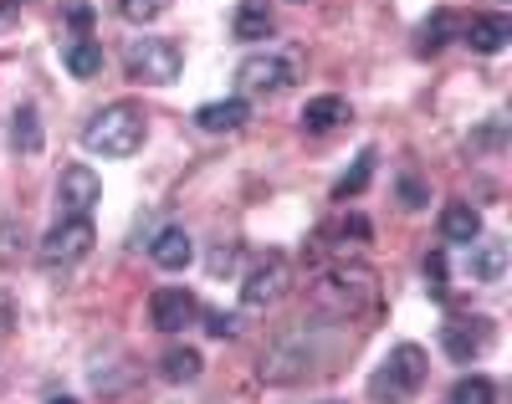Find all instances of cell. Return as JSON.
I'll return each mask as SVG.
<instances>
[{
	"label": "cell",
	"mask_w": 512,
	"mask_h": 404,
	"mask_svg": "<svg viewBox=\"0 0 512 404\" xmlns=\"http://www.w3.org/2000/svg\"><path fill=\"white\" fill-rule=\"evenodd\" d=\"M16 236H26L16 220H6V226H0V266H11L16 261Z\"/></svg>",
	"instance_id": "24"
},
{
	"label": "cell",
	"mask_w": 512,
	"mask_h": 404,
	"mask_svg": "<svg viewBox=\"0 0 512 404\" xmlns=\"http://www.w3.org/2000/svg\"><path fill=\"white\" fill-rule=\"evenodd\" d=\"M149 318H154L159 333H185V328L200 318V302H195L185 287H164V292H154V302H149Z\"/></svg>",
	"instance_id": "7"
},
{
	"label": "cell",
	"mask_w": 512,
	"mask_h": 404,
	"mask_svg": "<svg viewBox=\"0 0 512 404\" xmlns=\"http://www.w3.org/2000/svg\"><path fill=\"white\" fill-rule=\"evenodd\" d=\"M144 133H149V123L134 103H108L103 113L88 118L82 144H88L93 154H103V159H128V154L144 149Z\"/></svg>",
	"instance_id": "1"
},
{
	"label": "cell",
	"mask_w": 512,
	"mask_h": 404,
	"mask_svg": "<svg viewBox=\"0 0 512 404\" xmlns=\"http://www.w3.org/2000/svg\"><path fill=\"white\" fill-rule=\"evenodd\" d=\"M349 118V103L344 98H313L308 108H303V128L308 133H328V128H338Z\"/></svg>",
	"instance_id": "17"
},
{
	"label": "cell",
	"mask_w": 512,
	"mask_h": 404,
	"mask_svg": "<svg viewBox=\"0 0 512 404\" xmlns=\"http://www.w3.org/2000/svg\"><path fill=\"white\" fill-rule=\"evenodd\" d=\"M93 220L88 215H62L57 220V226L47 231V241H41V261H47V266H72V261H82V256H88L93 251Z\"/></svg>",
	"instance_id": "4"
},
{
	"label": "cell",
	"mask_w": 512,
	"mask_h": 404,
	"mask_svg": "<svg viewBox=\"0 0 512 404\" xmlns=\"http://www.w3.org/2000/svg\"><path fill=\"white\" fill-rule=\"evenodd\" d=\"M425 348L420 343H400L384 353V364L369 374V399L374 404H405L420 384H425Z\"/></svg>",
	"instance_id": "2"
},
{
	"label": "cell",
	"mask_w": 512,
	"mask_h": 404,
	"mask_svg": "<svg viewBox=\"0 0 512 404\" xmlns=\"http://www.w3.org/2000/svg\"><path fill=\"white\" fill-rule=\"evenodd\" d=\"M400 205L405 210H420L425 205V185H420V179H400Z\"/></svg>",
	"instance_id": "25"
},
{
	"label": "cell",
	"mask_w": 512,
	"mask_h": 404,
	"mask_svg": "<svg viewBox=\"0 0 512 404\" xmlns=\"http://www.w3.org/2000/svg\"><path fill=\"white\" fill-rule=\"evenodd\" d=\"M98 200H103L98 174H93L88 164H67L62 179H57V205H62V215H88Z\"/></svg>",
	"instance_id": "5"
},
{
	"label": "cell",
	"mask_w": 512,
	"mask_h": 404,
	"mask_svg": "<svg viewBox=\"0 0 512 404\" xmlns=\"http://www.w3.org/2000/svg\"><path fill=\"white\" fill-rule=\"evenodd\" d=\"M451 31H456V16H451V11H436L431 21L420 26V52H425V57H431V52H441L446 41H451Z\"/></svg>",
	"instance_id": "20"
},
{
	"label": "cell",
	"mask_w": 512,
	"mask_h": 404,
	"mask_svg": "<svg viewBox=\"0 0 512 404\" xmlns=\"http://www.w3.org/2000/svg\"><path fill=\"white\" fill-rule=\"evenodd\" d=\"M62 62H67V72H72V77L88 82V77H98V72H103V47H98L93 36H72L67 47H62Z\"/></svg>",
	"instance_id": "15"
},
{
	"label": "cell",
	"mask_w": 512,
	"mask_h": 404,
	"mask_svg": "<svg viewBox=\"0 0 512 404\" xmlns=\"http://www.w3.org/2000/svg\"><path fill=\"white\" fill-rule=\"evenodd\" d=\"M159 374H164L169 384H190V379H200V353H195V348H169V353L159 358Z\"/></svg>",
	"instance_id": "18"
},
{
	"label": "cell",
	"mask_w": 512,
	"mask_h": 404,
	"mask_svg": "<svg viewBox=\"0 0 512 404\" xmlns=\"http://www.w3.org/2000/svg\"><path fill=\"white\" fill-rule=\"evenodd\" d=\"M11 144H16L21 154H36V149H41V123H36V108H21V113H16V123H11Z\"/></svg>",
	"instance_id": "21"
},
{
	"label": "cell",
	"mask_w": 512,
	"mask_h": 404,
	"mask_svg": "<svg viewBox=\"0 0 512 404\" xmlns=\"http://www.w3.org/2000/svg\"><path fill=\"white\" fill-rule=\"evenodd\" d=\"M246 118H251L246 98H221V103H200V108H195V123H200L205 133H236Z\"/></svg>",
	"instance_id": "10"
},
{
	"label": "cell",
	"mask_w": 512,
	"mask_h": 404,
	"mask_svg": "<svg viewBox=\"0 0 512 404\" xmlns=\"http://www.w3.org/2000/svg\"><path fill=\"white\" fill-rule=\"evenodd\" d=\"M241 87H251V93H277V87L292 82V67L282 57H246L241 72H236Z\"/></svg>",
	"instance_id": "9"
},
{
	"label": "cell",
	"mask_w": 512,
	"mask_h": 404,
	"mask_svg": "<svg viewBox=\"0 0 512 404\" xmlns=\"http://www.w3.org/2000/svg\"><path fill=\"white\" fill-rule=\"evenodd\" d=\"M425 287H431V297L446 302V251H431V256H425Z\"/></svg>",
	"instance_id": "23"
},
{
	"label": "cell",
	"mask_w": 512,
	"mask_h": 404,
	"mask_svg": "<svg viewBox=\"0 0 512 404\" xmlns=\"http://www.w3.org/2000/svg\"><path fill=\"white\" fill-rule=\"evenodd\" d=\"M451 404H497V389H492V379L472 374V379H461L451 389Z\"/></svg>",
	"instance_id": "22"
},
{
	"label": "cell",
	"mask_w": 512,
	"mask_h": 404,
	"mask_svg": "<svg viewBox=\"0 0 512 404\" xmlns=\"http://www.w3.org/2000/svg\"><path fill=\"white\" fill-rule=\"evenodd\" d=\"M231 31H236V41L272 36V6H267V0H241L236 16H231Z\"/></svg>",
	"instance_id": "14"
},
{
	"label": "cell",
	"mask_w": 512,
	"mask_h": 404,
	"mask_svg": "<svg viewBox=\"0 0 512 404\" xmlns=\"http://www.w3.org/2000/svg\"><path fill=\"white\" fill-rule=\"evenodd\" d=\"M487 343H492V323L487 318H451V323H441V348L456 358V364H472Z\"/></svg>",
	"instance_id": "6"
},
{
	"label": "cell",
	"mask_w": 512,
	"mask_h": 404,
	"mask_svg": "<svg viewBox=\"0 0 512 404\" xmlns=\"http://www.w3.org/2000/svg\"><path fill=\"white\" fill-rule=\"evenodd\" d=\"M369 174H374V149H364L359 159H354V169L333 185V200H354V195H364V185H369Z\"/></svg>",
	"instance_id": "19"
},
{
	"label": "cell",
	"mask_w": 512,
	"mask_h": 404,
	"mask_svg": "<svg viewBox=\"0 0 512 404\" xmlns=\"http://www.w3.org/2000/svg\"><path fill=\"white\" fill-rule=\"evenodd\" d=\"M149 251H154V261L164 266V272H185V266H190V256H195V246H190V236H185L180 226L159 231V236L149 241Z\"/></svg>",
	"instance_id": "13"
},
{
	"label": "cell",
	"mask_w": 512,
	"mask_h": 404,
	"mask_svg": "<svg viewBox=\"0 0 512 404\" xmlns=\"http://www.w3.org/2000/svg\"><path fill=\"white\" fill-rule=\"evenodd\" d=\"M159 6H164V0H123V16L128 21H149Z\"/></svg>",
	"instance_id": "26"
},
{
	"label": "cell",
	"mask_w": 512,
	"mask_h": 404,
	"mask_svg": "<svg viewBox=\"0 0 512 404\" xmlns=\"http://www.w3.org/2000/svg\"><path fill=\"white\" fill-rule=\"evenodd\" d=\"M472 277L477 282H502V272H507V246L502 241H472Z\"/></svg>",
	"instance_id": "16"
},
{
	"label": "cell",
	"mask_w": 512,
	"mask_h": 404,
	"mask_svg": "<svg viewBox=\"0 0 512 404\" xmlns=\"http://www.w3.org/2000/svg\"><path fill=\"white\" fill-rule=\"evenodd\" d=\"M441 236H446L451 246H472V241H482V215L466 205V200L446 205V210H441Z\"/></svg>",
	"instance_id": "12"
},
{
	"label": "cell",
	"mask_w": 512,
	"mask_h": 404,
	"mask_svg": "<svg viewBox=\"0 0 512 404\" xmlns=\"http://www.w3.org/2000/svg\"><path fill=\"white\" fill-rule=\"evenodd\" d=\"M47 404H77V399H67V394H57V399H47Z\"/></svg>",
	"instance_id": "28"
},
{
	"label": "cell",
	"mask_w": 512,
	"mask_h": 404,
	"mask_svg": "<svg viewBox=\"0 0 512 404\" xmlns=\"http://www.w3.org/2000/svg\"><path fill=\"white\" fill-rule=\"evenodd\" d=\"M282 292H287V261H282V256H267V261L256 266L251 277H246V287H241V302L256 312V307H272Z\"/></svg>",
	"instance_id": "8"
},
{
	"label": "cell",
	"mask_w": 512,
	"mask_h": 404,
	"mask_svg": "<svg viewBox=\"0 0 512 404\" xmlns=\"http://www.w3.org/2000/svg\"><path fill=\"white\" fill-rule=\"evenodd\" d=\"M205 328L216 333V338H231V333H236V318H226V312H210V318H205Z\"/></svg>",
	"instance_id": "27"
},
{
	"label": "cell",
	"mask_w": 512,
	"mask_h": 404,
	"mask_svg": "<svg viewBox=\"0 0 512 404\" xmlns=\"http://www.w3.org/2000/svg\"><path fill=\"white\" fill-rule=\"evenodd\" d=\"M507 41H512V16H477L472 26H466V47L482 52V57L502 52Z\"/></svg>",
	"instance_id": "11"
},
{
	"label": "cell",
	"mask_w": 512,
	"mask_h": 404,
	"mask_svg": "<svg viewBox=\"0 0 512 404\" xmlns=\"http://www.w3.org/2000/svg\"><path fill=\"white\" fill-rule=\"evenodd\" d=\"M123 72L139 87H164V82L180 77V47L164 36H139L134 47L123 52Z\"/></svg>",
	"instance_id": "3"
}]
</instances>
